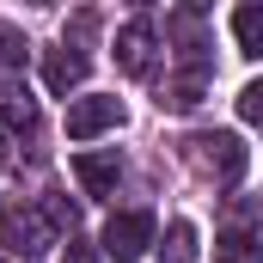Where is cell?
<instances>
[{"label":"cell","instance_id":"cell-1","mask_svg":"<svg viewBox=\"0 0 263 263\" xmlns=\"http://www.w3.org/2000/svg\"><path fill=\"white\" fill-rule=\"evenodd\" d=\"M184 159L196 165L202 178H220V184H239V178H245V165H251L245 141H239L233 129H214V135H190V141H184Z\"/></svg>","mask_w":263,"mask_h":263},{"label":"cell","instance_id":"cell-2","mask_svg":"<svg viewBox=\"0 0 263 263\" xmlns=\"http://www.w3.org/2000/svg\"><path fill=\"white\" fill-rule=\"evenodd\" d=\"M0 245H6L18 263H37V257H49L55 227L43 220V208H31V202H6V214H0Z\"/></svg>","mask_w":263,"mask_h":263},{"label":"cell","instance_id":"cell-3","mask_svg":"<svg viewBox=\"0 0 263 263\" xmlns=\"http://www.w3.org/2000/svg\"><path fill=\"white\" fill-rule=\"evenodd\" d=\"M153 245V214L147 208H129V214H110V227H104V257L117 263H135L141 251Z\"/></svg>","mask_w":263,"mask_h":263},{"label":"cell","instance_id":"cell-4","mask_svg":"<svg viewBox=\"0 0 263 263\" xmlns=\"http://www.w3.org/2000/svg\"><path fill=\"white\" fill-rule=\"evenodd\" d=\"M117 123H123V98L92 92V98H73V104H67V135H73V141H92V135L117 129Z\"/></svg>","mask_w":263,"mask_h":263},{"label":"cell","instance_id":"cell-5","mask_svg":"<svg viewBox=\"0 0 263 263\" xmlns=\"http://www.w3.org/2000/svg\"><path fill=\"white\" fill-rule=\"evenodd\" d=\"M153 49H159V43H153V25H147V18H129V25L117 31V67L135 73V80L153 73Z\"/></svg>","mask_w":263,"mask_h":263},{"label":"cell","instance_id":"cell-6","mask_svg":"<svg viewBox=\"0 0 263 263\" xmlns=\"http://www.w3.org/2000/svg\"><path fill=\"white\" fill-rule=\"evenodd\" d=\"M73 178H80L86 196H110L117 178H123V159L117 153H73Z\"/></svg>","mask_w":263,"mask_h":263},{"label":"cell","instance_id":"cell-7","mask_svg":"<svg viewBox=\"0 0 263 263\" xmlns=\"http://www.w3.org/2000/svg\"><path fill=\"white\" fill-rule=\"evenodd\" d=\"M80 80H86V49H49V55H43V86H49V92H67V86H80Z\"/></svg>","mask_w":263,"mask_h":263},{"label":"cell","instance_id":"cell-8","mask_svg":"<svg viewBox=\"0 0 263 263\" xmlns=\"http://www.w3.org/2000/svg\"><path fill=\"white\" fill-rule=\"evenodd\" d=\"M233 37H239V49H245V55H263V0L233 6Z\"/></svg>","mask_w":263,"mask_h":263},{"label":"cell","instance_id":"cell-9","mask_svg":"<svg viewBox=\"0 0 263 263\" xmlns=\"http://www.w3.org/2000/svg\"><path fill=\"white\" fill-rule=\"evenodd\" d=\"M214 263H263V239H257V233H245V227H233V233H220Z\"/></svg>","mask_w":263,"mask_h":263},{"label":"cell","instance_id":"cell-10","mask_svg":"<svg viewBox=\"0 0 263 263\" xmlns=\"http://www.w3.org/2000/svg\"><path fill=\"white\" fill-rule=\"evenodd\" d=\"M165 263H196V227H190V220H172V233H165Z\"/></svg>","mask_w":263,"mask_h":263},{"label":"cell","instance_id":"cell-11","mask_svg":"<svg viewBox=\"0 0 263 263\" xmlns=\"http://www.w3.org/2000/svg\"><path fill=\"white\" fill-rule=\"evenodd\" d=\"M37 208H43V220H49L55 233H62V227H67V233H73V208H67V202H62V190H49V196L37 202Z\"/></svg>","mask_w":263,"mask_h":263},{"label":"cell","instance_id":"cell-12","mask_svg":"<svg viewBox=\"0 0 263 263\" xmlns=\"http://www.w3.org/2000/svg\"><path fill=\"white\" fill-rule=\"evenodd\" d=\"M239 117H245V123H263V80H251V86L239 92Z\"/></svg>","mask_w":263,"mask_h":263},{"label":"cell","instance_id":"cell-13","mask_svg":"<svg viewBox=\"0 0 263 263\" xmlns=\"http://www.w3.org/2000/svg\"><path fill=\"white\" fill-rule=\"evenodd\" d=\"M6 147H12V135H6V123H0V159H6Z\"/></svg>","mask_w":263,"mask_h":263},{"label":"cell","instance_id":"cell-14","mask_svg":"<svg viewBox=\"0 0 263 263\" xmlns=\"http://www.w3.org/2000/svg\"><path fill=\"white\" fill-rule=\"evenodd\" d=\"M0 263H6V257H0Z\"/></svg>","mask_w":263,"mask_h":263}]
</instances>
